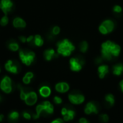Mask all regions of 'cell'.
Returning a JSON list of instances; mask_svg holds the SVG:
<instances>
[{"label": "cell", "mask_w": 123, "mask_h": 123, "mask_svg": "<svg viewBox=\"0 0 123 123\" xmlns=\"http://www.w3.org/2000/svg\"><path fill=\"white\" fill-rule=\"evenodd\" d=\"M4 67L6 71L12 73V74H17L19 72L18 69V65L13 60L9 59L4 65Z\"/></svg>", "instance_id": "obj_10"}, {"label": "cell", "mask_w": 123, "mask_h": 123, "mask_svg": "<svg viewBox=\"0 0 123 123\" xmlns=\"http://www.w3.org/2000/svg\"><path fill=\"white\" fill-rule=\"evenodd\" d=\"M43 56L46 61H51L55 57V51L53 49H48L44 51Z\"/></svg>", "instance_id": "obj_16"}, {"label": "cell", "mask_w": 123, "mask_h": 123, "mask_svg": "<svg viewBox=\"0 0 123 123\" xmlns=\"http://www.w3.org/2000/svg\"><path fill=\"white\" fill-rule=\"evenodd\" d=\"M99 120L102 123H107L109 121V116L107 114H102L99 116Z\"/></svg>", "instance_id": "obj_25"}, {"label": "cell", "mask_w": 123, "mask_h": 123, "mask_svg": "<svg viewBox=\"0 0 123 123\" xmlns=\"http://www.w3.org/2000/svg\"><path fill=\"white\" fill-rule=\"evenodd\" d=\"M112 11L115 14H120L123 12V7L119 4H115L112 7Z\"/></svg>", "instance_id": "obj_23"}, {"label": "cell", "mask_w": 123, "mask_h": 123, "mask_svg": "<svg viewBox=\"0 0 123 123\" xmlns=\"http://www.w3.org/2000/svg\"><path fill=\"white\" fill-rule=\"evenodd\" d=\"M121 46L115 41L107 40L101 45V57L104 60L112 61L121 53Z\"/></svg>", "instance_id": "obj_1"}, {"label": "cell", "mask_w": 123, "mask_h": 123, "mask_svg": "<svg viewBox=\"0 0 123 123\" xmlns=\"http://www.w3.org/2000/svg\"><path fill=\"white\" fill-rule=\"evenodd\" d=\"M79 50L81 53H86L89 49V43L86 41H82L79 45Z\"/></svg>", "instance_id": "obj_19"}, {"label": "cell", "mask_w": 123, "mask_h": 123, "mask_svg": "<svg viewBox=\"0 0 123 123\" xmlns=\"http://www.w3.org/2000/svg\"><path fill=\"white\" fill-rule=\"evenodd\" d=\"M33 43L36 46H42L44 44V40L42 38V36L40 35H35L34 36V40H33Z\"/></svg>", "instance_id": "obj_18"}, {"label": "cell", "mask_w": 123, "mask_h": 123, "mask_svg": "<svg viewBox=\"0 0 123 123\" xmlns=\"http://www.w3.org/2000/svg\"><path fill=\"white\" fill-rule=\"evenodd\" d=\"M0 72H1V68H0Z\"/></svg>", "instance_id": "obj_44"}, {"label": "cell", "mask_w": 123, "mask_h": 123, "mask_svg": "<svg viewBox=\"0 0 123 123\" xmlns=\"http://www.w3.org/2000/svg\"><path fill=\"white\" fill-rule=\"evenodd\" d=\"M119 86H120V90H121V91L123 93V79L120 82V83H119Z\"/></svg>", "instance_id": "obj_41"}, {"label": "cell", "mask_w": 123, "mask_h": 123, "mask_svg": "<svg viewBox=\"0 0 123 123\" xmlns=\"http://www.w3.org/2000/svg\"><path fill=\"white\" fill-rule=\"evenodd\" d=\"M1 101V96H0V101Z\"/></svg>", "instance_id": "obj_43"}, {"label": "cell", "mask_w": 123, "mask_h": 123, "mask_svg": "<svg viewBox=\"0 0 123 123\" xmlns=\"http://www.w3.org/2000/svg\"><path fill=\"white\" fill-rule=\"evenodd\" d=\"M39 93L40 94L43 96V97H45V98H47L48 97L50 94H51V90L50 88V87L47 86H42L40 90H39Z\"/></svg>", "instance_id": "obj_17"}, {"label": "cell", "mask_w": 123, "mask_h": 123, "mask_svg": "<svg viewBox=\"0 0 123 123\" xmlns=\"http://www.w3.org/2000/svg\"><path fill=\"white\" fill-rule=\"evenodd\" d=\"M3 118H4V115H0V122L2 121Z\"/></svg>", "instance_id": "obj_42"}, {"label": "cell", "mask_w": 123, "mask_h": 123, "mask_svg": "<svg viewBox=\"0 0 123 123\" xmlns=\"http://www.w3.org/2000/svg\"></svg>", "instance_id": "obj_45"}, {"label": "cell", "mask_w": 123, "mask_h": 123, "mask_svg": "<svg viewBox=\"0 0 123 123\" xmlns=\"http://www.w3.org/2000/svg\"><path fill=\"white\" fill-rule=\"evenodd\" d=\"M110 72V67L107 65L100 64L97 67V73L98 76L100 79H103L108 75Z\"/></svg>", "instance_id": "obj_11"}, {"label": "cell", "mask_w": 123, "mask_h": 123, "mask_svg": "<svg viewBox=\"0 0 123 123\" xmlns=\"http://www.w3.org/2000/svg\"><path fill=\"white\" fill-rule=\"evenodd\" d=\"M18 117H19V114L17 112H13L10 113L9 115V118L10 120H17Z\"/></svg>", "instance_id": "obj_28"}, {"label": "cell", "mask_w": 123, "mask_h": 123, "mask_svg": "<svg viewBox=\"0 0 123 123\" xmlns=\"http://www.w3.org/2000/svg\"><path fill=\"white\" fill-rule=\"evenodd\" d=\"M84 62L79 57H72L69 60V67L73 72H79L82 70Z\"/></svg>", "instance_id": "obj_5"}, {"label": "cell", "mask_w": 123, "mask_h": 123, "mask_svg": "<svg viewBox=\"0 0 123 123\" xmlns=\"http://www.w3.org/2000/svg\"><path fill=\"white\" fill-rule=\"evenodd\" d=\"M68 99L70 102L74 104H81L84 101L85 97L83 94L80 93L74 92L68 95Z\"/></svg>", "instance_id": "obj_8"}, {"label": "cell", "mask_w": 123, "mask_h": 123, "mask_svg": "<svg viewBox=\"0 0 123 123\" xmlns=\"http://www.w3.org/2000/svg\"><path fill=\"white\" fill-rule=\"evenodd\" d=\"M99 109H100L99 104L97 102L90 101L86 104L85 109H84V112L86 115H91L92 113L98 114L99 112Z\"/></svg>", "instance_id": "obj_6"}, {"label": "cell", "mask_w": 123, "mask_h": 123, "mask_svg": "<svg viewBox=\"0 0 123 123\" xmlns=\"http://www.w3.org/2000/svg\"><path fill=\"white\" fill-rule=\"evenodd\" d=\"M13 5L12 0H0V9L4 14H8L12 11Z\"/></svg>", "instance_id": "obj_9"}, {"label": "cell", "mask_w": 123, "mask_h": 123, "mask_svg": "<svg viewBox=\"0 0 123 123\" xmlns=\"http://www.w3.org/2000/svg\"><path fill=\"white\" fill-rule=\"evenodd\" d=\"M44 111H45L47 113H48V114H52L53 112V106L52 105V104H50V105H49L48 107H46L45 108V110Z\"/></svg>", "instance_id": "obj_30"}, {"label": "cell", "mask_w": 123, "mask_h": 123, "mask_svg": "<svg viewBox=\"0 0 123 123\" xmlns=\"http://www.w3.org/2000/svg\"><path fill=\"white\" fill-rule=\"evenodd\" d=\"M9 23V18L7 14H4L0 20V25L1 26H6Z\"/></svg>", "instance_id": "obj_24"}, {"label": "cell", "mask_w": 123, "mask_h": 123, "mask_svg": "<svg viewBox=\"0 0 123 123\" xmlns=\"http://www.w3.org/2000/svg\"><path fill=\"white\" fill-rule=\"evenodd\" d=\"M67 112H68V109H67V108H66V107L63 108L62 110H61V114H62V115L63 116V115H66Z\"/></svg>", "instance_id": "obj_39"}, {"label": "cell", "mask_w": 123, "mask_h": 123, "mask_svg": "<svg viewBox=\"0 0 123 123\" xmlns=\"http://www.w3.org/2000/svg\"><path fill=\"white\" fill-rule=\"evenodd\" d=\"M37 100V96L36 93L33 92V91L28 92L27 94L26 99H25V103L29 106H32V105L35 104L36 103Z\"/></svg>", "instance_id": "obj_12"}, {"label": "cell", "mask_w": 123, "mask_h": 123, "mask_svg": "<svg viewBox=\"0 0 123 123\" xmlns=\"http://www.w3.org/2000/svg\"><path fill=\"white\" fill-rule=\"evenodd\" d=\"M19 57L24 65L26 66H30L35 58V54L32 51L20 50L19 52Z\"/></svg>", "instance_id": "obj_4"}, {"label": "cell", "mask_w": 123, "mask_h": 123, "mask_svg": "<svg viewBox=\"0 0 123 123\" xmlns=\"http://www.w3.org/2000/svg\"><path fill=\"white\" fill-rule=\"evenodd\" d=\"M74 116H75V112L73 109H68L66 115H63V120H64V121L72 120L74 119Z\"/></svg>", "instance_id": "obj_20"}, {"label": "cell", "mask_w": 123, "mask_h": 123, "mask_svg": "<svg viewBox=\"0 0 123 123\" xmlns=\"http://www.w3.org/2000/svg\"><path fill=\"white\" fill-rule=\"evenodd\" d=\"M34 40V36H30L29 37L27 38V42L30 43L31 42H32Z\"/></svg>", "instance_id": "obj_34"}, {"label": "cell", "mask_w": 123, "mask_h": 123, "mask_svg": "<svg viewBox=\"0 0 123 123\" xmlns=\"http://www.w3.org/2000/svg\"><path fill=\"white\" fill-rule=\"evenodd\" d=\"M112 74L115 76H120L123 73V64L117 63L112 66Z\"/></svg>", "instance_id": "obj_15"}, {"label": "cell", "mask_w": 123, "mask_h": 123, "mask_svg": "<svg viewBox=\"0 0 123 123\" xmlns=\"http://www.w3.org/2000/svg\"><path fill=\"white\" fill-rule=\"evenodd\" d=\"M79 123H89V121H88V120H87L86 118H84V117H82V118H81V119L79 120Z\"/></svg>", "instance_id": "obj_38"}, {"label": "cell", "mask_w": 123, "mask_h": 123, "mask_svg": "<svg viewBox=\"0 0 123 123\" xmlns=\"http://www.w3.org/2000/svg\"><path fill=\"white\" fill-rule=\"evenodd\" d=\"M115 22L112 19H106L103 20L98 27L99 32L104 36L110 34L115 29Z\"/></svg>", "instance_id": "obj_3"}, {"label": "cell", "mask_w": 123, "mask_h": 123, "mask_svg": "<svg viewBox=\"0 0 123 123\" xmlns=\"http://www.w3.org/2000/svg\"><path fill=\"white\" fill-rule=\"evenodd\" d=\"M22 81H23V83L25 84H29L30 83V81H31V79L30 78H28V77H27V76L25 75L24 78H22Z\"/></svg>", "instance_id": "obj_33"}, {"label": "cell", "mask_w": 123, "mask_h": 123, "mask_svg": "<svg viewBox=\"0 0 123 123\" xmlns=\"http://www.w3.org/2000/svg\"><path fill=\"white\" fill-rule=\"evenodd\" d=\"M57 53L63 57H69L76 49L74 44L67 38L58 41L56 44Z\"/></svg>", "instance_id": "obj_2"}, {"label": "cell", "mask_w": 123, "mask_h": 123, "mask_svg": "<svg viewBox=\"0 0 123 123\" xmlns=\"http://www.w3.org/2000/svg\"><path fill=\"white\" fill-rule=\"evenodd\" d=\"M25 75L27 76V77H28V78H30V79H32L33 78V76H34V75H33V73L32 72H27Z\"/></svg>", "instance_id": "obj_36"}, {"label": "cell", "mask_w": 123, "mask_h": 123, "mask_svg": "<svg viewBox=\"0 0 123 123\" xmlns=\"http://www.w3.org/2000/svg\"><path fill=\"white\" fill-rule=\"evenodd\" d=\"M53 101H54V102H55V104H60L62 103V99H61V98H60L59 96H55L54 99H53Z\"/></svg>", "instance_id": "obj_32"}, {"label": "cell", "mask_w": 123, "mask_h": 123, "mask_svg": "<svg viewBox=\"0 0 123 123\" xmlns=\"http://www.w3.org/2000/svg\"><path fill=\"white\" fill-rule=\"evenodd\" d=\"M45 106L43 104H40L36 107V111H37V115H33V117L35 119H37L40 117V115L45 110Z\"/></svg>", "instance_id": "obj_21"}, {"label": "cell", "mask_w": 123, "mask_h": 123, "mask_svg": "<svg viewBox=\"0 0 123 123\" xmlns=\"http://www.w3.org/2000/svg\"><path fill=\"white\" fill-rule=\"evenodd\" d=\"M18 87H19V88L20 89V98H21L22 100H25V99H26V96H27V93H26V92L25 91V90L21 87L20 85H18Z\"/></svg>", "instance_id": "obj_26"}, {"label": "cell", "mask_w": 123, "mask_h": 123, "mask_svg": "<svg viewBox=\"0 0 123 123\" xmlns=\"http://www.w3.org/2000/svg\"><path fill=\"white\" fill-rule=\"evenodd\" d=\"M51 123H63V121L62 119H57V120L53 121Z\"/></svg>", "instance_id": "obj_40"}, {"label": "cell", "mask_w": 123, "mask_h": 123, "mask_svg": "<svg viewBox=\"0 0 123 123\" xmlns=\"http://www.w3.org/2000/svg\"><path fill=\"white\" fill-rule=\"evenodd\" d=\"M19 41H20L22 43H25V42H27V38L25 37V36H19Z\"/></svg>", "instance_id": "obj_37"}, {"label": "cell", "mask_w": 123, "mask_h": 123, "mask_svg": "<svg viewBox=\"0 0 123 123\" xmlns=\"http://www.w3.org/2000/svg\"><path fill=\"white\" fill-rule=\"evenodd\" d=\"M23 117H24L25 119H27V120H30V117H31L29 113L26 112L23 113Z\"/></svg>", "instance_id": "obj_35"}, {"label": "cell", "mask_w": 123, "mask_h": 123, "mask_svg": "<svg viewBox=\"0 0 123 123\" xmlns=\"http://www.w3.org/2000/svg\"><path fill=\"white\" fill-rule=\"evenodd\" d=\"M0 88L6 94H9L12 91V80L9 76H4L1 83Z\"/></svg>", "instance_id": "obj_7"}, {"label": "cell", "mask_w": 123, "mask_h": 123, "mask_svg": "<svg viewBox=\"0 0 123 123\" xmlns=\"http://www.w3.org/2000/svg\"><path fill=\"white\" fill-rule=\"evenodd\" d=\"M55 90L56 91L59 92V93H63V91H62V82L61 83H58L55 85Z\"/></svg>", "instance_id": "obj_31"}, {"label": "cell", "mask_w": 123, "mask_h": 123, "mask_svg": "<svg viewBox=\"0 0 123 123\" xmlns=\"http://www.w3.org/2000/svg\"><path fill=\"white\" fill-rule=\"evenodd\" d=\"M115 102V96L112 94H108L105 96V101H104V105L106 108L110 109L111 108Z\"/></svg>", "instance_id": "obj_13"}, {"label": "cell", "mask_w": 123, "mask_h": 123, "mask_svg": "<svg viewBox=\"0 0 123 123\" xmlns=\"http://www.w3.org/2000/svg\"><path fill=\"white\" fill-rule=\"evenodd\" d=\"M69 90V85L66 82H62V91L63 93H66Z\"/></svg>", "instance_id": "obj_29"}, {"label": "cell", "mask_w": 123, "mask_h": 123, "mask_svg": "<svg viewBox=\"0 0 123 123\" xmlns=\"http://www.w3.org/2000/svg\"><path fill=\"white\" fill-rule=\"evenodd\" d=\"M8 48L12 51H17L19 49V46L17 42H10L8 44Z\"/></svg>", "instance_id": "obj_22"}, {"label": "cell", "mask_w": 123, "mask_h": 123, "mask_svg": "<svg viewBox=\"0 0 123 123\" xmlns=\"http://www.w3.org/2000/svg\"><path fill=\"white\" fill-rule=\"evenodd\" d=\"M12 25L15 28H25L27 25L26 22L21 17H14L12 20Z\"/></svg>", "instance_id": "obj_14"}, {"label": "cell", "mask_w": 123, "mask_h": 123, "mask_svg": "<svg viewBox=\"0 0 123 123\" xmlns=\"http://www.w3.org/2000/svg\"><path fill=\"white\" fill-rule=\"evenodd\" d=\"M60 32H61V28H60V27H58V26H54V27L52 28L51 33H52V34H53V36H57V35H58V34L60 33Z\"/></svg>", "instance_id": "obj_27"}]
</instances>
